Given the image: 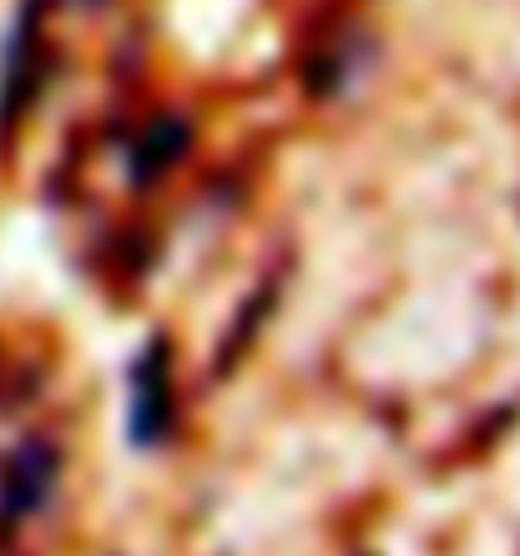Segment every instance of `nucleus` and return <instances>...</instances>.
I'll return each mask as SVG.
<instances>
[{
    "label": "nucleus",
    "mask_w": 520,
    "mask_h": 556,
    "mask_svg": "<svg viewBox=\"0 0 520 556\" xmlns=\"http://www.w3.org/2000/svg\"><path fill=\"white\" fill-rule=\"evenodd\" d=\"M173 430V375H167V339H147L127 380V440L137 451H157Z\"/></svg>",
    "instance_id": "f257e3e1"
},
{
    "label": "nucleus",
    "mask_w": 520,
    "mask_h": 556,
    "mask_svg": "<svg viewBox=\"0 0 520 556\" xmlns=\"http://www.w3.org/2000/svg\"><path fill=\"white\" fill-rule=\"evenodd\" d=\"M56 451L41 445V440H26L5 455L0 466V511L5 516H36L51 501V485H56Z\"/></svg>",
    "instance_id": "f03ea898"
},
{
    "label": "nucleus",
    "mask_w": 520,
    "mask_h": 556,
    "mask_svg": "<svg viewBox=\"0 0 520 556\" xmlns=\"http://www.w3.org/2000/svg\"><path fill=\"white\" fill-rule=\"evenodd\" d=\"M182 147H188V132H182L177 122L152 127V132L137 142V152H131V177H137V182H142V177H157V167H167Z\"/></svg>",
    "instance_id": "7ed1b4c3"
}]
</instances>
